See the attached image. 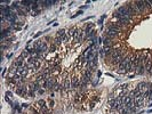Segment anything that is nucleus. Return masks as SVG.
<instances>
[{
    "mask_svg": "<svg viewBox=\"0 0 152 114\" xmlns=\"http://www.w3.org/2000/svg\"><path fill=\"white\" fill-rule=\"evenodd\" d=\"M122 27H120L119 25H117L115 23H109L108 26H106V31H111L115 33V34H118V36H121V32H122Z\"/></svg>",
    "mask_w": 152,
    "mask_h": 114,
    "instance_id": "obj_1",
    "label": "nucleus"
},
{
    "mask_svg": "<svg viewBox=\"0 0 152 114\" xmlns=\"http://www.w3.org/2000/svg\"><path fill=\"white\" fill-rule=\"evenodd\" d=\"M84 36H85L84 30L77 29L76 34H74V36H73V42H76V45H80V43L82 42V40H84Z\"/></svg>",
    "mask_w": 152,
    "mask_h": 114,
    "instance_id": "obj_2",
    "label": "nucleus"
},
{
    "mask_svg": "<svg viewBox=\"0 0 152 114\" xmlns=\"http://www.w3.org/2000/svg\"><path fill=\"white\" fill-rule=\"evenodd\" d=\"M117 11H118L120 15L124 16V17L128 18V20H131V18H133V15L129 13V10H128V8H127L126 6H121V7H119V8L117 9Z\"/></svg>",
    "mask_w": 152,
    "mask_h": 114,
    "instance_id": "obj_3",
    "label": "nucleus"
},
{
    "mask_svg": "<svg viewBox=\"0 0 152 114\" xmlns=\"http://www.w3.org/2000/svg\"><path fill=\"white\" fill-rule=\"evenodd\" d=\"M144 68H145V71L147 73H150L152 68V56L151 55H147L145 57V59H144Z\"/></svg>",
    "mask_w": 152,
    "mask_h": 114,
    "instance_id": "obj_4",
    "label": "nucleus"
},
{
    "mask_svg": "<svg viewBox=\"0 0 152 114\" xmlns=\"http://www.w3.org/2000/svg\"><path fill=\"white\" fill-rule=\"evenodd\" d=\"M135 4H136L138 10L141 11V14H143V13H145L147 10V6H145V0H138V1H135Z\"/></svg>",
    "mask_w": 152,
    "mask_h": 114,
    "instance_id": "obj_5",
    "label": "nucleus"
},
{
    "mask_svg": "<svg viewBox=\"0 0 152 114\" xmlns=\"http://www.w3.org/2000/svg\"><path fill=\"white\" fill-rule=\"evenodd\" d=\"M135 55L129 57V61H128V64H127V70L126 72H133L135 71V66H134V59H135Z\"/></svg>",
    "mask_w": 152,
    "mask_h": 114,
    "instance_id": "obj_6",
    "label": "nucleus"
},
{
    "mask_svg": "<svg viewBox=\"0 0 152 114\" xmlns=\"http://www.w3.org/2000/svg\"><path fill=\"white\" fill-rule=\"evenodd\" d=\"M71 84H72V88L73 89L80 87V84H81V78H78L77 75H73L71 78Z\"/></svg>",
    "mask_w": 152,
    "mask_h": 114,
    "instance_id": "obj_7",
    "label": "nucleus"
},
{
    "mask_svg": "<svg viewBox=\"0 0 152 114\" xmlns=\"http://www.w3.org/2000/svg\"><path fill=\"white\" fill-rule=\"evenodd\" d=\"M135 102H136V107H142V106H144V104H145V98H144V96L142 95L140 97L135 98Z\"/></svg>",
    "mask_w": 152,
    "mask_h": 114,
    "instance_id": "obj_8",
    "label": "nucleus"
},
{
    "mask_svg": "<svg viewBox=\"0 0 152 114\" xmlns=\"http://www.w3.org/2000/svg\"><path fill=\"white\" fill-rule=\"evenodd\" d=\"M13 65H14L15 67H21V66H24V65H25V64H24V58H23L22 56H20L15 62H14Z\"/></svg>",
    "mask_w": 152,
    "mask_h": 114,
    "instance_id": "obj_9",
    "label": "nucleus"
},
{
    "mask_svg": "<svg viewBox=\"0 0 152 114\" xmlns=\"http://www.w3.org/2000/svg\"><path fill=\"white\" fill-rule=\"evenodd\" d=\"M77 29H78V27H76V26H72V27H70V29L68 30L66 34L69 36V38H70V39L74 36V34H76V31H77Z\"/></svg>",
    "mask_w": 152,
    "mask_h": 114,
    "instance_id": "obj_10",
    "label": "nucleus"
},
{
    "mask_svg": "<svg viewBox=\"0 0 152 114\" xmlns=\"http://www.w3.org/2000/svg\"><path fill=\"white\" fill-rule=\"evenodd\" d=\"M135 72H136L137 74H143V73L145 72V68H144V63H141V64L137 66L136 70H135Z\"/></svg>",
    "mask_w": 152,
    "mask_h": 114,
    "instance_id": "obj_11",
    "label": "nucleus"
},
{
    "mask_svg": "<svg viewBox=\"0 0 152 114\" xmlns=\"http://www.w3.org/2000/svg\"><path fill=\"white\" fill-rule=\"evenodd\" d=\"M93 30H94V24H93V23H89V24H87V25H86V27L84 29V32H85V34L87 36L89 32L93 31Z\"/></svg>",
    "mask_w": 152,
    "mask_h": 114,
    "instance_id": "obj_12",
    "label": "nucleus"
},
{
    "mask_svg": "<svg viewBox=\"0 0 152 114\" xmlns=\"http://www.w3.org/2000/svg\"><path fill=\"white\" fill-rule=\"evenodd\" d=\"M62 43H63V39L56 36V38L54 39V42H53V45H55L56 47H58V46H61Z\"/></svg>",
    "mask_w": 152,
    "mask_h": 114,
    "instance_id": "obj_13",
    "label": "nucleus"
},
{
    "mask_svg": "<svg viewBox=\"0 0 152 114\" xmlns=\"http://www.w3.org/2000/svg\"><path fill=\"white\" fill-rule=\"evenodd\" d=\"M117 36H119L115 34V33H113V32H111V31H106V36H105V38H109V39H111V40H113V39H115Z\"/></svg>",
    "mask_w": 152,
    "mask_h": 114,
    "instance_id": "obj_14",
    "label": "nucleus"
},
{
    "mask_svg": "<svg viewBox=\"0 0 152 114\" xmlns=\"http://www.w3.org/2000/svg\"><path fill=\"white\" fill-rule=\"evenodd\" d=\"M103 43H104V47H111L113 46L112 45V40L109 39V38H104V40H103Z\"/></svg>",
    "mask_w": 152,
    "mask_h": 114,
    "instance_id": "obj_15",
    "label": "nucleus"
},
{
    "mask_svg": "<svg viewBox=\"0 0 152 114\" xmlns=\"http://www.w3.org/2000/svg\"><path fill=\"white\" fill-rule=\"evenodd\" d=\"M65 34H66V31H65L64 29H62V30H60V31L57 32V34H56V36H60V38H62V39H63V36H65Z\"/></svg>",
    "mask_w": 152,
    "mask_h": 114,
    "instance_id": "obj_16",
    "label": "nucleus"
},
{
    "mask_svg": "<svg viewBox=\"0 0 152 114\" xmlns=\"http://www.w3.org/2000/svg\"><path fill=\"white\" fill-rule=\"evenodd\" d=\"M56 48H57V47L52 43V45L49 46V50H48V52H56Z\"/></svg>",
    "mask_w": 152,
    "mask_h": 114,
    "instance_id": "obj_17",
    "label": "nucleus"
},
{
    "mask_svg": "<svg viewBox=\"0 0 152 114\" xmlns=\"http://www.w3.org/2000/svg\"><path fill=\"white\" fill-rule=\"evenodd\" d=\"M29 55H30V54H29V52H27V50H23V52H21V56L23 57L24 59H25V58H26L27 56H29Z\"/></svg>",
    "mask_w": 152,
    "mask_h": 114,
    "instance_id": "obj_18",
    "label": "nucleus"
},
{
    "mask_svg": "<svg viewBox=\"0 0 152 114\" xmlns=\"http://www.w3.org/2000/svg\"><path fill=\"white\" fill-rule=\"evenodd\" d=\"M125 107H126V106H125L124 104H119V105H118V107H117V111H118V112H121Z\"/></svg>",
    "mask_w": 152,
    "mask_h": 114,
    "instance_id": "obj_19",
    "label": "nucleus"
},
{
    "mask_svg": "<svg viewBox=\"0 0 152 114\" xmlns=\"http://www.w3.org/2000/svg\"><path fill=\"white\" fill-rule=\"evenodd\" d=\"M38 7H39V6H38V2H37V1H34V2H33V5H32V10H36V11H37Z\"/></svg>",
    "mask_w": 152,
    "mask_h": 114,
    "instance_id": "obj_20",
    "label": "nucleus"
},
{
    "mask_svg": "<svg viewBox=\"0 0 152 114\" xmlns=\"http://www.w3.org/2000/svg\"><path fill=\"white\" fill-rule=\"evenodd\" d=\"M128 113H129V109H127L126 107H125V109H122V111L120 112V114H128Z\"/></svg>",
    "mask_w": 152,
    "mask_h": 114,
    "instance_id": "obj_21",
    "label": "nucleus"
},
{
    "mask_svg": "<svg viewBox=\"0 0 152 114\" xmlns=\"http://www.w3.org/2000/svg\"><path fill=\"white\" fill-rule=\"evenodd\" d=\"M6 96L7 97H13V93H11V91H6Z\"/></svg>",
    "mask_w": 152,
    "mask_h": 114,
    "instance_id": "obj_22",
    "label": "nucleus"
},
{
    "mask_svg": "<svg viewBox=\"0 0 152 114\" xmlns=\"http://www.w3.org/2000/svg\"><path fill=\"white\" fill-rule=\"evenodd\" d=\"M48 105H49V107L52 109L53 106H54V100H53V99H50V100H49V104H48Z\"/></svg>",
    "mask_w": 152,
    "mask_h": 114,
    "instance_id": "obj_23",
    "label": "nucleus"
},
{
    "mask_svg": "<svg viewBox=\"0 0 152 114\" xmlns=\"http://www.w3.org/2000/svg\"><path fill=\"white\" fill-rule=\"evenodd\" d=\"M150 90V95H149V99H152V89H149Z\"/></svg>",
    "mask_w": 152,
    "mask_h": 114,
    "instance_id": "obj_24",
    "label": "nucleus"
},
{
    "mask_svg": "<svg viewBox=\"0 0 152 114\" xmlns=\"http://www.w3.org/2000/svg\"><path fill=\"white\" fill-rule=\"evenodd\" d=\"M38 93H40V95H42V93H45V89H40V90H39V91H38Z\"/></svg>",
    "mask_w": 152,
    "mask_h": 114,
    "instance_id": "obj_25",
    "label": "nucleus"
},
{
    "mask_svg": "<svg viewBox=\"0 0 152 114\" xmlns=\"http://www.w3.org/2000/svg\"><path fill=\"white\" fill-rule=\"evenodd\" d=\"M41 34H42V32H39V33H37V34L34 36V38H38V36H40Z\"/></svg>",
    "mask_w": 152,
    "mask_h": 114,
    "instance_id": "obj_26",
    "label": "nucleus"
},
{
    "mask_svg": "<svg viewBox=\"0 0 152 114\" xmlns=\"http://www.w3.org/2000/svg\"><path fill=\"white\" fill-rule=\"evenodd\" d=\"M150 1V4H151V8H152V0H149Z\"/></svg>",
    "mask_w": 152,
    "mask_h": 114,
    "instance_id": "obj_27",
    "label": "nucleus"
}]
</instances>
